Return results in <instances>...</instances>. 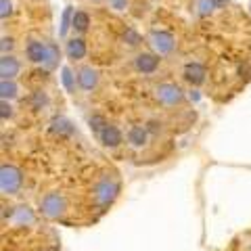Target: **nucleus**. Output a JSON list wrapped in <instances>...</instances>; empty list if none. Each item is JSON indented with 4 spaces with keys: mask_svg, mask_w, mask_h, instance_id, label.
I'll use <instances>...</instances> for the list:
<instances>
[{
    "mask_svg": "<svg viewBox=\"0 0 251 251\" xmlns=\"http://www.w3.org/2000/svg\"><path fill=\"white\" fill-rule=\"evenodd\" d=\"M6 15H11V2L9 0H0V17H6Z\"/></svg>",
    "mask_w": 251,
    "mask_h": 251,
    "instance_id": "dca6fc26",
    "label": "nucleus"
},
{
    "mask_svg": "<svg viewBox=\"0 0 251 251\" xmlns=\"http://www.w3.org/2000/svg\"><path fill=\"white\" fill-rule=\"evenodd\" d=\"M11 46H13V40H11V38H2V50L6 52V49H11Z\"/></svg>",
    "mask_w": 251,
    "mask_h": 251,
    "instance_id": "6ab92c4d",
    "label": "nucleus"
},
{
    "mask_svg": "<svg viewBox=\"0 0 251 251\" xmlns=\"http://www.w3.org/2000/svg\"><path fill=\"white\" fill-rule=\"evenodd\" d=\"M249 9H251V4H249Z\"/></svg>",
    "mask_w": 251,
    "mask_h": 251,
    "instance_id": "412c9836",
    "label": "nucleus"
},
{
    "mask_svg": "<svg viewBox=\"0 0 251 251\" xmlns=\"http://www.w3.org/2000/svg\"><path fill=\"white\" fill-rule=\"evenodd\" d=\"M94 2H100V0H94Z\"/></svg>",
    "mask_w": 251,
    "mask_h": 251,
    "instance_id": "aec40b11",
    "label": "nucleus"
},
{
    "mask_svg": "<svg viewBox=\"0 0 251 251\" xmlns=\"http://www.w3.org/2000/svg\"><path fill=\"white\" fill-rule=\"evenodd\" d=\"M184 75H186L188 82L201 84L203 80H205V69H203L199 63H188V65L184 67Z\"/></svg>",
    "mask_w": 251,
    "mask_h": 251,
    "instance_id": "0eeeda50",
    "label": "nucleus"
},
{
    "mask_svg": "<svg viewBox=\"0 0 251 251\" xmlns=\"http://www.w3.org/2000/svg\"><path fill=\"white\" fill-rule=\"evenodd\" d=\"M2 97L4 99L6 97H15V86L11 82H6V80H2Z\"/></svg>",
    "mask_w": 251,
    "mask_h": 251,
    "instance_id": "4468645a",
    "label": "nucleus"
},
{
    "mask_svg": "<svg viewBox=\"0 0 251 251\" xmlns=\"http://www.w3.org/2000/svg\"><path fill=\"white\" fill-rule=\"evenodd\" d=\"M111 6L117 11H122V9H126V0H111Z\"/></svg>",
    "mask_w": 251,
    "mask_h": 251,
    "instance_id": "a211bd4d",
    "label": "nucleus"
},
{
    "mask_svg": "<svg viewBox=\"0 0 251 251\" xmlns=\"http://www.w3.org/2000/svg\"><path fill=\"white\" fill-rule=\"evenodd\" d=\"M0 74H2V80H9V77L13 75H17L19 74V63L17 59H13V57H2V61H0Z\"/></svg>",
    "mask_w": 251,
    "mask_h": 251,
    "instance_id": "423d86ee",
    "label": "nucleus"
},
{
    "mask_svg": "<svg viewBox=\"0 0 251 251\" xmlns=\"http://www.w3.org/2000/svg\"><path fill=\"white\" fill-rule=\"evenodd\" d=\"M126 40H128V44H132V46H136L138 42H140V38H138V34H136V31H132V29H128V31H126Z\"/></svg>",
    "mask_w": 251,
    "mask_h": 251,
    "instance_id": "2eb2a0df",
    "label": "nucleus"
},
{
    "mask_svg": "<svg viewBox=\"0 0 251 251\" xmlns=\"http://www.w3.org/2000/svg\"><path fill=\"white\" fill-rule=\"evenodd\" d=\"M197 9H199V15H209L214 9H218L216 0H197Z\"/></svg>",
    "mask_w": 251,
    "mask_h": 251,
    "instance_id": "9b49d317",
    "label": "nucleus"
},
{
    "mask_svg": "<svg viewBox=\"0 0 251 251\" xmlns=\"http://www.w3.org/2000/svg\"><path fill=\"white\" fill-rule=\"evenodd\" d=\"M157 65H159V59L149 52H143L136 57V67H138V72H143V74H153Z\"/></svg>",
    "mask_w": 251,
    "mask_h": 251,
    "instance_id": "20e7f679",
    "label": "nucleus"
},
{
    "mask_svg": "<svg viewBox=\"0 0 251 251\" xmlns=\"http://www.w3.org/2000/svg\"><path fill=\"white\" fill-rule=\"evenodd\" d=\"M63 82H65V86L69 90H74V77H72V72H69V69H63Z\"/></svg>",
    "mask_w": 251,
    "mask_h": 251,
    "instance_id": "f3484780",
    "label": "nucleus"
},
{
    "mask_svg": "<svg viewBox=\"0 0 251 251\" xmlns=\"http://www.w3.org/2000/svg\"><path fill=\"white\" fill-rule=\"evenodd\" d=\"M77 80H80V86L84 90H92L94 86H97L99 75H97V72H94L92 67H82L80 74H77Z\"/></svg>",
    "mask_w": 251,
    "mask_h": 251,
    "instance_id": "39448f33",
    "label": "nucleus"
},
{
    "mask_svg": "<svg viewBox=\"0 0 251 251\" xmlns=\"http://www.w3.org/2000/svg\"><path fill=\"white\" fill-rule=\"evenodd\" d=\"M67 54H69V59H84V54H86V44L82 38H74V40H69L67 42Z\"/></svg>",
    "mask_w": 251,
    "mask_h": 251,
    "instance_id": "6e6552de",
    "label": "nucleus"
},
{
    "mask_svg": "<svg viewBox=\"0 0 251 251\" xmlns=\"http://www.w3.org/2000/svg\"><path fill=\"white\" fill-rule=\"evenodd\" d=\"M25 52H27V59H29L31 63H44V61H46V54H49V46L42 44V42L31 40V42L27 44Z\"/></svg>",
    "mask_w": 251,
    "mask_h": 251,
    "instance_id": "7ed1b4c3",
    "label": "nucleus"
},
{
    "mask_svg": "<svg viewBox=\"0 0 251 251\" xmlns=\"http://www.w3.org/2000/svg\"><path fill=\"white\" fill-rule=\"evenodd\" d=\"M100 136H103V140H105L107 145H117V143H120V132H117L113 126H107Z\"/></svg>",
    "mask_w": 251,
    "mask_h": 251,
    "instance_id": "9d476101",
    "label": "nucleus"
},
{
    "mask_svg": "<svg viewBox=\"0 0 251 251\" xmlns=\"http://www.w3.org/2000/svg\"><path fill=\"white\" fill-rule=\"evenodd\" d=\"M69 19H74V15H72V6H67L65 11H63V19H61V34L65 36L67 34V27H69Z\"/></svg>",
    "mask_w": 251,
    "mask_h": 251,
    "instance_id": "f8f14e48",
    "label": "nucleus"
},
{
    "mask_svg": "<svg viewBox=\"0 0 251 251\" xmlns=\"http://www.w3.org/2000/svg\"><path fill=\"white\" fill-rule=\"evenodd\" d=\"M151 44L159 54H168V52L174 50V36L168 34V31H153Z\"/></svg>",
    "mask_w": 251,
    "mask_h": 251,
    "instance_id": "f257e3e1",
    "label": "nucleus"
},
{
    "mask_svg": "<svg viewBox=\"0 0 251 251\" xmlns=\"http://www.w3.org/2000/svg\"><path fill=\"white\" fill-rule=\"evenodd\" d=\"M72 25H74V29H77V31H86V29H88V25H90L88 13L77 11V13L74 15V19H72Z\"/></svg>",
    "mask_w": 251,
    "mask_h": 251,
    "instance_id": "1a4fd4ad",
    "label": "nucleus"
},
{
    "mask_svg": "<svg viewBox=\"0 0 251 251\" xmlns=\"http://www.w3.org/2000/svg\"><path fill=\"white\" fill-rule=\"evenodd\" d=\"M157 94H159V99L166 105H176V103L182 100V92H180V88H178V86H174V84L159 86V88H157Z\"/></svg>",
    "mask_w": 251,
    "mask_h": 251,
    "instance_id": "f03ea898",
    "label": "nucleus"
},
{
    "mask_svg": "<svg viewBox=\"0 0 251 251\" xmlns=\"http://www.w3.org/2000/svg\"><path fill=\"white\" fill-rule=\"evenodd\" d=\"M59 59V50H57V46H54V44H49V54H46V65H49V67H52L54 65V61H57Z\"/></svg>",
    "mask_w": 251,
    "mask_h": 251,
    "instance_id": "ddd939ff",
    "label": "nucleus"
}]
</instances>
